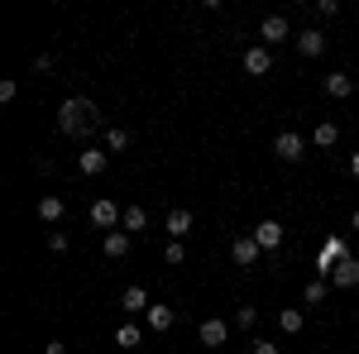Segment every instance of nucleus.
I'll list each match as a JSON object with an SVG mask.
<instances>
[{
  "label": "nucleus",
  "instance_id": "f257e3e1",
  "mask_svg": "<svg viewBox=\"0 0 359 354\" xmlns=\"http://www.w3.org/2000/svg\"><path fill=\"white\" fill-rule=\"evenodd\" d=\"M57 130L67 139H86L101 130V110H96V101H86V96H67L62 101V110H57Z\"/></svg>",
  "mask_w": 359,
  "mask_h": 354
},
{
  "label": "nucleus",
  "instance_id": "f03ea898",
  "mask_svg": "<svg viewBox=\"0 0 359 354\" xmlns=\"http://www.w3.org/2000/svg\"><path fill=\"white\" fill-rule=\"evenodd\" d=\"M120 220H125V206H115L111 196L91 201V225H96V230H106V235H111V230H120Z\"/></svg>",
  "mask_w": 359,
  "mask_h": 354
},
{
  "label": "nucleus",
  "instance_id": "7ed1b4c3",
  "mask_svg": "<svg viewBox=\"0 0 359 354\" xmlns=\"http://www.w3.org/2000/svg\"><path fill=\"white\" fill-rule=\"evenodd\" d=\"M273 154L283 158V163H302L306 158V139L297 135V130H283V135L273 139Z\"/></svg>",
  "mask_w": 359,
  "mask_h": 354
},
{
  "label": "nucleus",
  "instance_id": "20e7f679",
  "mask_svg": "<svg viewBox=\"0 0 359 354\" xmlns=\"http://www.w3.org/2000/svg\"><path fill=\"white\" fill-rule=\"evenodd\" d=\"M287 39H292L287 15H264V25H259V43H264V48H273V43H287Z\"/></svg>",
  "mask_w": 359,
  "mask_h": 354
},
{
  "label": "nucleus",
  "instance_id": "39448f33",
  "mask_svg": "<svg viewBox=\"0 0 359 354\" xmlns=\"http://www.w3.org/2000/svg\"><path fill=\"white\" fill-rule=\"evenodd\" d=\"M345 259H350V245H345L340 235H331V240H326V249H321V259H316V273H321V278H331L335 264H345Z\"/></svg>",
  "mask_w": 359,
  "mask_h": 354
},
{
  "label": "nucleus",
  "instance_id": "423d86ee",
  "mask_svg": "<svg viewBox=\"0 0 359 354\" xmlns=\"http://www.w3.org/2000/svg\"><path fill=\"white\" fill-rule=\"evenodd\" d=\"M249 235L259 240V249H264V254H273V249H283V235H287V230H283V220L269 216V220H259V225H254Z\"/></svg>",
  "mask_w": 359,
  "mask_h": 354
},
{
  "label": "nucleus",
  "instance_id": "0eeeda50",
  "mask_svg": "<svg viewBox=\"0 0 359 354\" xmlns=\"http://www.w3.org/2000/svg\"><path fill=\"white\" fill-rule=\"evenodd\" d=\"M196 340H201V345H206V350H221L225 340H230V326H225L221 316H206V321H201V326H196Z\"/></svg>",
  "mask_w": 359,
  "mask_h": 354
},
{
  "label": "nucleus",
  "instance_id": "6e6552de",
  "mask_svg": "<svg viewBox=\"0 0 359 354\" xmlns=\"http://www.w3.org/2000/svg\"><path fill=\"white\" fill-rule=\"evenodd\" d=\"M259 254H264V249H259V240H254V235H240V240L230 245L235 268H259Z\"/></svg>",
  "mask_w": 359,
  "mask_h": 354
},
{
  "label": "nucleus",
  "instance_id": "1a4fd4ad",
  "mask_svg": "<svg viewBox=\"0 0 359 354\" xmlns=\"http://www.w3.org/2000/svg\"><path fill=\"white\" fill-rule=\"evenodd\" d=\"M321 91H326L331 101H350V96H355V77H350V72H326V77H321Z\"/></svg>",
  "mask_w": 359,
  "mask_h": 354
},
{
  "label": "nucleus",
  "instance_id": "9d476101",
  "mask_svg": "<svg viewBox=\"0 0 359 354\" xmlns=\"http://www.w3.org/2000/svg\"><path fill=\"white\" fill-rule=\"evenodd\" d=\"M106 163H111L106 149H82V154H77V172H82V177H101Z\"/></svg>",
  "mask_w": 359,
  "mask_h": 354
},
{
  "label": "nucleus",
  "instance_id": "9b49d317",
  "mask_svg": "<svg viewBox=\"0 0 359 354\" xmlns=\"http://www.w3.org/2000/svg\"><path fill=\"white\" fill-rule=\"evenodd\" d=\"M245 72L249 77H269V72H273V53H269L264 43H254V48L245 53Z\"/></svg>",
  "mask_w": 359,
  "mask_h": 354
},
{
  "label": "nucleus",
  "instance_id": "f8f14e48",
  "mask_svg": "<svg viewBox=\"0 0 359 354\" xmlns=\"http://www.w3.org/2000/svg\"><path fill=\"white\" fill-rule=\"evenodd\" d=\"M163 230H168V240H187V230H192V211L187 206H172L163 220Z\"/></svg>",
  "mask_w": 359,
  "mask_h": 354
},
{
  "label": "nucleus",
  "instance_id": "ddd939ff",
  "mask_svg": "<svg viewBox=\"0 0 359 354\" xmlns=\"http://www.w3.org/2000/svg\"><path fill=\"white\" fill-rule=\"evenodd\" d=\"M154 301H149V292L139 287V282H130L125 292H120V311H130V316H139V311H149Z\"/></svg>",
  "mask_w": 359,
  "mask_h": 354
},
{
  "label": "nucleus",
  "instance_id": "4468645a",
  "mask_svg": "<svg viewBox=\"0 0 359 354\" xmlns=\"http://www.w3.org/2000/svg\"><path fill=\"white\" fill-rule=\"evenodd\" d=\"M326 282H331V287H359V259L350 254L345 264H335V273L326 278Z\"/></svg>",
  "mask_w": 359,
  "mask_h": 354
},
{
  "label": "nucleus",
  "instance_id": "2eb2a0df",
  "mask_svg": "<svg viewBox=\"0 0 359 354\" xmlns=\"http://www.w3.org/2000/svg\"><path fill=\"white\" fill-rule=\"evenodd\" d=\"M297 53L302 57H321L326 53V34H321V29H302V34H297Z\"/></svg>",
  "mask_w": 359,
  "mask_h": 354
},
{
  "label": "nucleus",
  "instance_id": "dca6fc26",
  "mask_svg": "<svg viewBox=\"0 0 359 354\" xmlns=\"http://www.w3.org/2000/svg\"><path fill=\"white\" fill-rule=\"evenodd\" d=\"M144 321H149V330H158V335H163V330H172L177 311H172V306H163V301H154V306L144 311Z\"/></svg>",
  "mask_w": 359,
  "mask_h": 354
},
{
  "label": "nucleus",
  "instance_id": "f3484780",
  "mask_svg": "<svg viewBox=\"0 0 359 354\" xmlns=\"http://www.w3.org/2000/svg\"><path fill=\"white\" fill-rule=\"evenodd\" d=\"M62 216H67V201L62 196H39V220L43 225H57Z\"/></svg>",
  "mask_w": 359,
  "mask_h": 354
},
{
  "label": "nucleus",
  "instance_id": "a211bd4d",
  "mask_svg": "<svg viewBox=\"0 0 359 354\" xmlns=\"http://www.w3.org/2000/svg\"><path fill=\"white\" fill-rule=\"evenodd\" d=\"M311 144H316V149H335V144H340V125H335V120H321V125L311 130Z\"/></svg>",
  "mask_w": 359,
  "mask_h": 354
},
{
  "label": "nucleus",
  "instance_id": "6ab92c4d",
  "mask_svg": "<svg viewBox=\"0 0 359 354\" xmlns=\"http://www.w3.org/2000/svg\"><path fill=\"white\" fill-rule=\"evenodd\" d=\"M326 297H331V282H326V278H311V282L302 287V301H306V306H321Z\"/></svg>",
  "mask_w": 359,
  "mask_h": 354
},
{
  "label": "nucleus",
  "instance_id": "aec40b11",
  "mask_svg": "<svg viewBox=\"0 0 359 354\" xmlns=\"http://www.w3.org/2000/svg\"><path fill=\"white\" fill-rule=\"evenodd\" d=\"M120 230H125V235H135V230H149V211H144V206H125V220H120Z\"/></svg>",
  "mask_w": 359,
  "mask_h": 354
},
{
  "label": "nucleus",
  "instance_id": "412c9836",
  "mask_svg": "<svg viewBox=\"0 0 359 354\" xmlns=\"http://www.w3.org/2000/svg\"><path fill=\"white\" fill-rule=\"evenodd\" d=\"M278 326L287 330V335H297V330L306 326V316H302V306H283V311H278Z\"/></svg>",
  "mask_w": 359,
  "mask_h": 354
},
{
  "label": "nucleus",
  "instance_id": "4be33fe9",
  "mask_svg": "<svg viewBox=\"0 0 359 354\" xmlns=\"http://www.w3.org/2000/svg\"><path fill=\"white\" fill-rule=\"evenodd\" d=\"M115 345H120V350H139V345H144V330L125 321V326L115 330Z\"/></svg>",
  "mask_w": 359,
  "mask_h": 354
},
{
  "label": "nucleus",
  "instance_id": "5701e85b",
  "mask_svg": "<svg viewBox=\"0 0 359 354\" xmlns=\"http://www.w3.org/2000/svg\"><path fill=\"white\" fill-rule=\"evenodd\" d=\"M125 254H130V235L125 230H111L106 235V259H125Z\"/></svg>",
  "mask_w": 359,
  "mask_h": 354
},
{
  "label": "nucleus",
  "instance_id": "b1692460",
  "mask_svg": "<svg viewBox=\"0 0 359 354\" xmlns=\"http://www.w3.org/2000/svg\"><path fill=\"white\" fill-rule=\"evenodd\" d=\"M106 149H111V154H125V149H130V130H125V125H111V130H106Z\"/></svg>",
  "mask_w": 359,
  "mask_h": 354
},
{
  "label": "nucleus",
  "instance_id": "393cba45",
  "mask_svg": "<svg viewBox=\"0 0 359 354\" xmlns=\"http://www.w3.org/2000/svg\"><path fill=\"white\" fill-rule=\"evenodd\" d=\"M15 96H20V82L15 77H0V106H10Z\"/></svg>",
  "mask_w": 359,
  "mask_h": 354
},
{
  "label": "nucleus",
  "instance_id": "a878e982",
  "mask_svg": "<svg viewBox=\"0 0 359 354\" xmlns=\"http://www.w3.org/2000/svg\"><path fill=\"white\" fill-rule=\"evenodd\" d=\"M163 259H168V264H182V259H187V245H182V240H168Z\"/></svg>",
  "mask_w": 359,
  "mask_h": 354
},
{
  "label": "nucleus",
  "instance_id": "bb28decb",
  "mask_svg": "<svg viewBox=\"0 0 359 354\" xmlns=\"http://www.w3.org/2000/svg\"><path fill=\"white\" fill-rule=\"evenodd\" d=\"M254 321H259L254 306H240V311H235V326H240V330H254Z\"/></svg>",
  "mask_w": 359,
  "mask_h": 354
},
{
  "label": "nucleus",
  "instance_id": "cd10ccee",
  "mask_svg": "<svg viewBox=\"0 0 359 354\" xmlns=\"http://www.w3.org/2000/svg\"><path fill=\"white\" fill-rule=\"evenodd\" d=\"M67 245H72L67 230H48V249H53V254H67Z\"/></svg>",
  "mask_w": 359,
  "mask_h": 354
},
{
  "label": "nucleus",
  "instance_id": "c85d7f7f",
  "mask_svg": "<svg viewBox=\"0 0 359 354\" xmlns=\"http://www.w3.org/2000/svg\"><path fill=\"white\" fill-rule=\"evenodd\" d=\"M316 15H321V20H335V15H340V0H316Z\"/></svg>",
  "mask_w": 359,
  "mask_h": 354
},
{
  "label": "nucleus",
  "instance_id": "c756f323",
  "mask_svg": "<svg viewBox=\"0 0 359 354\" xmlns=\"http://www.w3.org/2000/svg\"><path fill=\"white\" fill-rule=\"evenodd\" d=\"M254 354H283V350H278L273 340H254Z\"/></svg>",
  "mask_w": 359,
  "mask_h": 354
},
{
  "label": "nucleus",
  "instance_id": "7c9ffc66",
  "mask_svg": "<svg viewBox=\"0 0 359 354\" xmlns=\"http://www.w3.org/2000/svg\"><path fill=\"white\" fill-rule=\"evenodd\" d=\"M43 354H67V345H62V340H48V345H43Z\"/></svg>",
  "mask_w": 359,
  "mask_h": 354
},
{
  "label": "nucleus",
  "instance_id": "2f4dec72",
  "mask_svg": "<svg viewBox=\"0 0 359 354\" xmlns=\"http://www.w3.org/2000/svg\"><path fill=\"white\" fill-rule=\"evenodd\" d=\"M350 177H359V154H350Z\"/></svg>",
  "mask_w": 359,
  "mask_h": 354
},
{
  "label": "nucleus",
  "instance_id": "473e14b6",
  "mask_svg": "<svg viewBox=\"0 0 359 354\" xmlns=\"http://www.w3.org/2000/svg\"><path fill=\"white\" fill-rule=\"evenodd\" d=\"M350 225H355V230H359V211H355V216H350Z\"/></svg>",
  "mask_w": 359,
  "mask_h": 354
}]
</instances>
